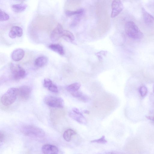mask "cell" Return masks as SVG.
Listing matches in <instances>:
<instances>
[{
	"label": "cell",
	"mask_w": 154,
	"mask_h": 154,
	"mask_svg": "<svg viewBox=\"0 0 154 154\" xmlns=\"http://www.w3.org/2000/svg\"><path fill=\"white\" fill-rule=\"evenodd\" d=\"M50 49L52 51L63 56L64 55L65 51L63 47L59 44H51L49 46Z\"/></svg>",
	"instance_id": "4fadbf2b"
},
{
	"label": "cell",
	"mask_w": 154,
	"mask_h": 154,
	"mask_svg": "<svg viewBox=\"0 0 154 154\" xmlns=\"http://www.w3.org/2000/svg\"><path fill=\"white\" fill-rule=\"evenodd\" d=\"M8 35L9 36L12 38H15L17 36L14 32L11 30L10 31Z\"/></svg>",
	"instance_id": "f546056e"
},
{
	"label": "cell",
	"mask_w": 154,
	"mask_h": 154,
	"mask_svg": "<svg viewBox=\"0 0 154 154\" xmlns=\"http://www.w3.org/2000/svg\"><path fill=\"white\" fill-rule=\"evenodd\" d=\"M10 68L13 79L19 80L23 78L26 76V72L24 69L19 64L11 63Z\"/></svg>",
	"instance_id": "5b68a950"
},
{
	"label": "cell",
	"mask_w": 154,
	"mask_h": 154,
	"mask_svg": "<svg viewBox=\"0 0 154 154\" xmlns=\"http://www.w3.org/2000/svg\"><path fill=\"white\" fill-rule=\"evenodd\" d=\"M146 118L148 120H150L154 123V116H146Z\"/></svg>",
	"instance_id": "1f68e13d"
},
{
	"label": "cell",
	"mask_w": 154,
	"mask_h": 154,
	"mask_svg": "<svg viewBox=\"0 0 154 154\" xmlns=\"http://www.w3.org/2000/svg\"><path fill=\"white\" fill-rule=\"evenodd\" d=\"M48 61L47 58L44 56H41L36 59L34 62L35 65L38 67H42L44 66Z\"/></svg>",
	"instance_id": "5bb4252c"
},
{
	"label": "cell",
	"mask_w": 154,
	"mask_h": 154,
	"mask_svg": "<svg viewBox=\"0 0 154 154\" xmlns=\"http://www.w3.org/2000/svg\"><path fill=\"white\" fill-rule=\"evenodd\" d=\"M52 83V81L50 79H45L44 81L43 85L45 88H48Z\"/></svg>",
	"instance_id": "83f0119b"
},
{
	"label": "cell",
	"mask_w": 154,
	"mask_h": 154,
	"mask_svg": "<svg viewBox=\"0 0 154 154\" xmlns=\"http://www.w3.org/2000/svg\"><path fill=\"white\" fill-rule=\"evenodd\" d=\"M139 92L142 97H146L148 93V90L146 86L144 85H141L139 89Z\"/></svg>",
	"instance_id": "44dd1931"
},
{
	"label": "cell",
	"mask_w": 154,
	"mask_h": 154,
	"mask_svg": "<svg viewBox=\"0 0 154 154\" xmlns=\"http://www.w3.org/2000/svg\"><path fill=\"white\" fill-rule=\"evenodd\" d=\"M48 89L49 91L53 93H57L59 92L57 86L53 83Z\"/></svg>",
	"instance_id": "cb8c5ba5"
},
{
	"label": "cell",
	"mask_w": 154,
	"mask_h": 154,
	"mask_svg": "<svg viewBox=\"0 0 154 154\" xmlns=\"http://www.w3.org/2000/svg\"><path fill=\"white\" fill-rule=\"evenodd\" d=\"M71 93L74 97L78 99L81 97L83 94L82 92L78 90L71 92Z\"/></svg>",
	"instance_id": "4316f807"
},
{
	"label": "cell",
	"mask_w": 154,
	"mask_h": 154,
	"mask_svg": "<svg viewBox=\"0 0 154 154\" xmlns=\"http://www.w3.org/2000/svg\"><path fill=\"white\" fill-rule=\"evenodd\" d=\"M76 134L74 131L70 129L66 130L64 133L63 137L66 141L69 142L71 139L72 136Z\"/></svg>",
	"instance_id": "2e32d148"
},
{
	"label": "cell",
	"mask_w": 154,
	"mask_h": 154,
	"mask_svg": "<svg viewBox=\"0 0 154 154\" xmlns=\"http://www.w3.org/2000/svg\"><path fill=\"white\" fill-rule=\"evenodd\" d=\"M153 92L154 93V84H153Z\"/></svg>",
	"instance_id": "836d02e7"
},
{
	"label": "cell",
	"mask_w": 154,
	"mask_h": 154,
	"mask_svg": "<svg viewBox=\"0 0 154 154\" xmlns=\"http://www.w3.org/2000/svg\"><path fill=\"white\" fill-rule=\"evenodd\" d=\"M11 30L18 37H21L23 35V31L22 28L20 27L17 26H13L12 27Z\"/></svg>",
	"instance_id": "d6986e66"
},
{
	"label": "cell",
	"mask_w": 154,
	"mask_h": 154,
	"mask_svg": "<svg viewBox=\"0 0 154 154\" xmlns=\"http://www.w3.org/2000/svg\"><path fill=\"white\" fill-rule=\"evenodd\" d=\"M22 131L25 135L32 137L42 138L45 135V132L43 130L32 125L23 127Z\"/></svg>",
	"instance_id": "3957f363"
},
{
	"label": "cell",
	"mask_w": 154,
	"mask_h": 154,
	"mask_svg": "<svg viewBox=\"0 0 154 154\" xmlns=\"http://www.w3.org/2000/svg\"><path fill=\"white\" fill-rule=\"evenodd\" d=\"M64 31L62 25L60 24H58L51 34L50 38L51 41L53 42L58 41L62 37Z\"/></svg>",
	"instance_id": "52a82bcc"
},
{
	"label": "cell",
	"mask_w": 154,
	"mask_h": 154,
	"mask_svg": "<svg viewBox=\"0 0 154 154\" xmlns=\"http://www.w3.org/2000/svg\"><path fill=\"white\" fill-rule=\"evenodd\" d=\"M18 89V95L22 99L26 100L30 97L32 92L30 86L23 85Z\"/></svg>",
	"instance_id": "9c48e42d"
},
{
	"label": "cell",
	"mask_w": 154,
	"mask_h": 154,
	"mask_svg": "<svg viewBox=\"0 0 154 154\" xmlns=\"http://www.w3.org/2000/svg\"><path fill=\"white\" fill-rule=\"evenodd\" d=\"M81 84L78 83H75L67 86L66 89L70 93L78 91L80 88Z\"/></svg>",
	"instance_id": "e0dca14e"
},
{
	"label": "cell",
	"mask_w": 154,
	"mask_h": 154,
	"mask_svg": "<svg viewBox=\"0 0 154 154\" xmlns=\"http://www.w3.org/2000/svg\"><path fill=\"white\" fill-rule=\"evenodd\" d=\"M42 150L44 154H57L59 151L57 147L50 144L44 145L42 147Z\"/></svg>",
	"instance_id": "30bf717a"
},
{
	"label": "cell",
	"mask_w": 154,
	"mask_h": 154,
	"mask_svg": "<svg viewBox=\"0 0 154 154\" xmlns=\"http://www.w3.org/2000/svg\"><path fill=\"white\" fill-rule=\"evenodd\" d=\"M107 53V51H102L96 53L95 55L97 57L99 60L101 61L102 60L103 57L102 55L105 56L106 55Z\"/></svg>",
	"instance_id": "d4e9b609"
},
{
	"label": "cell",
	"mask_w": 154,
	"mask_h": 154,
	"mask_svg": "<svg viewBox=\"0 0 154 154\" xmlns=\"http://www.w3.org/2000/svg\"><path fill=\"white\" fill-rule=\"evenodd\" d=\"M112 11L111 17L114 18L118 15L123 10L124 8L123 4L120 1H113L111 4Z\"/></svg>",
	"instance_id": "ba28073f"
},
{
	"label": "cell",
	"mask_w": 154,
	"mask_h": 154,
	"mask_svg": "<svg viewBox=\"0 0 154 154\" xmlns=\"http://www.w3.org/2000/svg\"><path fill=\"white\" fill-rule=\"evenodd\" d=\"M78 99L83 102L85 103L89 102L90 100V99L88 96L83 94Z\"/></svg>",
	"instance_id": "484cf974"
},
{
	"label": "cell",
	"mask_w": 154,
	"mask_h": 154,
	"mask_svg": "<svg viewBox=\"0 0 154 154\" xmlns=\"http://www.w3.org/2000/svg\"><path fill=\"white\" fill-rule=\"evenodd\" d=\"M18 95V89L10 88L2 95L1 102L5 106L10 105L15 101Z\"/></svg>",
	"instance_id": "7a4b0ae2"
},
{
	"label": "cell",
	"mask_w": 154,
	"mask_h": 154,
	"mask_svg": "<svg viewBox=\"0 0 154 154\" xmlns=\"http://www.w3.org/2000/svg\"><path fill=\"white\" fill-rule=\"evenodd\" d=\"M25 52L23 49H17L14 50L12 53V59L15 62L20 61L23 58Z\"/></svg>",
	"instance_id": "8fae6325"
},
{
	"label": "cell",
	"mask_w": 154,
	"mask_h": 154,
	"mask_svg": "<svg viewBox=\"0 0 154 154\" xmlns=\"http://www.w3.org/2000/svg\"><path fill=\"white\" fill-rule=\"evenodd\" d=\"M62 37L67 38L71 41H73L75 40L73 34L71 32L66 30H64Z\"/></svg>",
	"instance_id": "ac0fdd59"
},
{
	"label": "cell",
	"mask_w": 154,
	"mask_h": 154,
	"mask_svg": "<svg viewBox=\"0 0 154 154\" xmlns=\"http://www.w3.org/2000/svg\"><path fill=\"white\" fill-rule=\"evenodd\" d=\"M44 101L47 105L52 108H62L64 106V101L60 97L48 95L44 98Z\"/></svg>",
	"instance_id": "277c9868"
},
{
	"label": "cell",
	"mask_w": 154,
	"mask_h": 154,
	"mask_svg": "<svg viewBox=\"0 0 154 154\" xmlns=\"http://www.w3.org/2000/svg\"><path fill=\"white\" fill-rule=\"evenodd\" d=\"M9 15L4 11L0 9V21H6L9 19Z\"/></svg>",
	"instance_id": "7402d4cb"
},
{
	"label": "cell",
	"mask_w": 154,
	"mask_h": 154,
	"mask_svg": "<svg viewBox=\"0 0 154 154\" xmlns=\"http://www.w3.org/2000/svg\"><path fill=\"white\" fill-rule=\"evenodd\" d=\"M84 12V10L80 9L76 11L66 10L65 11L66 15L68 16H71L75 15H82Z\"/></svg>",
	"instance_id": "ffe728a7"
},
{
	"label": "cell",
	"mask_w": 154,
	"mask_h": 154,
	"mask_svg": "<svg viewBox=\"0 0 154 154\" xmlns=\"http://www.w3.org/2000/svg\"><path fill=\"white\" fill-rule=\"evenodd\" d=\"M125 31L127 35L132 39L139 40L144 37V34L138 26L132 21L127 22L125 26Z\"/></svg>",
	"instance_id": "6da1fadb"
},
{
	"label": "cell",
	"mask_w": 154,
	"mask_h": 154,
	"mask_svg": "<svg viewBox=\"0 0 154 154\" xmlns=\"http://www.w3.org/2000/svg\"><path fill=\"white\" fill-rule=\"evenodd\" d=\"M27 7V5L24 3L13 5L11 8L12 10L15 13H20L24 11Z\"/></svg>",
	"instance_id": "9a60e30c"
},
{
	"label": "cell",
	"mask_w": 154,
	"mask_h": 154,
	"mask_svg": "<svg viewBox=\"0 0 154 154\" xmlns=\"http://www.w3.org/2000/svg\"><path fill=\"white\" fill-rule=\"evenodd\" d=\"M4 134L3 132H1V134H0V140H1V143L3 142L4 139Z\"/></svg>",
	"instance_id": "4dcf8cb0"
},
{
	"label": "cell",
	"mask_w": 154,
	"mask_h": 154,
	"mask_svg": "<svg viewBox=\"0 0 154 154\" xmlns=\"http://www.w3.org/2000/svg\"><path fill=\"white\" fill-rule=\"evenodd\" d=\"M82 15H78L74 19L72 22L71 25L72 26H75L78 24L80 20V17Z\"/></svg>",
	"instance_id": "f1b7e54d"
},
{
	"label": "cell",
	"mask_w": 154,
	"mask_h": 154,
	"mask_svg": "<svg viewBox=\"0 0 154 154\" xmlns=\"http://www.w3.org/2000/svg\"><path fill=\"white\" fill-rule=\"evenodd\" d=\"M69 115L71 118L80 124L85 125L87 123L85 118L78 109L73 108L69 112Z\"/></svg>",
	"instance_id": "8992f818"
},
{
	"label": "cell",
	"mask_w": 154,
	"mask_h": 154,
	"mask_svg": "<svg viewBox=\"0 0 154 154\" xmlns=\"http://www.w3.org/2000/svg\"><path fill=\"white\" fill-rule=\"evenodd\" d=\"M90 142L104 144L106 143L107 142V141L105 139V136H103L99 139L94 140L91 141Z\"/></svg>",
	"instance_id": "603a6c76"
},
{
	"label": "cell",
	"mask_w": 154,
	"mask_h": 154,
	"mask_svg": "<svg viewBox=\"0 0 154 154\" xmlns=\"http://www.w3.org/2000/svg\"><path fill=\"white\" fill-rule=\"evenodd\" d=\"M107 154H120L118 153L114 152H109Z\"/></svg>",
	"instance_id": "d6a6232c"
},
{
	"label": "cell",
	"mask_w": 154,
	"mask_h": 154,
	"mask_svg": "<svg viewBox=\"0 0 154 154\" xmlns=\"http://www.w3.org/2000/svg\"><path fill=\"white\" fill-rule=\"evenodd\" d=\"M144 21L145 24H151L154 22V17L147 12L144 8H142Z\"/></svg>",
	"instance_id": "7c38bea8"
}]
</instances>
